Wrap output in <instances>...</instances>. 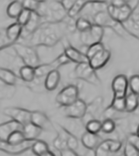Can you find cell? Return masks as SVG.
Segmentation results:
<instances>
[{"mask_svg":"<svg viewBox=\"0 0 139 156\" xmlns=\"http://www.w3.org/2000/svg\"><path fill=\"white\" fill-rule=\"evenodd\" d=\"M85 129L90 134H98L102 131V122L95 119H89L85 124Z\"/></svg>","mask_w":139,"mask_h":156,"instance_id":"obj_32","label":"cell"},{"mask_svg":"<svg viewBox=\"0 0 139 156\" xmlns=\"http://www.w3.org/2000/svg\"><path fill=\"white\" fill-rule=\"evenodd\" d=\"M31 123L40 128L42 130L52 131L55 130L54 124L43 112L33 111L31 115Z\"/></svg>","mask_w":139,"mask_h":156,"instance_id":"obj_11","label":"cell"},{"mask_svg":"<svg viewBox=\"0 0 139 156\" xmlns=\"http://www.w3.org/2000/svg\"><path fill=\"white\" fill-rule=\"evenodd\" d=\"M104 48V44L102 42H100V43H96V44L90 45L89 47H86L84 54H86L87 58L89 59H90L91 58H92L94 55L98 54L99 52H101L102 50H103Z\"/></svg>","mask_w":139,"mask_h":156,"instance_id":"obj_33","label":"cell"},{"mask_svg":"<svg viewBox=\"0 0 139 156\" xmlns=\"http://www.w3.org/2000/svg\"><path fill=\"white\" fill-rule=\"evenodd\" d=\"M42 132L43 130L40 128L36 126L31 122L24 125L23 128V133L24 134V137H25L26 140H29V141L38 140V137L41 135Z\"/></svg>","mask_w":139,"mask_h":156,"instance_id":"obj_22","label":"cell"},{"mask_svg":"<svg viewBox=\"0 0 139 156\" xmlns=\"http://www.w3.org/2000/svg\"><path fill=\"white\" fill-rule=\"evenodd\" d=\"M64 135H65V139H66L68 149L77 152V150H78L79 148V141L78 138L72 132L68 130L66 128H64Z\"/></svg>","mask_w":139,"mask_h":156,"instance_id":"obj_30","label":"cell"},{"mask_svg":"<svg viewBox=\"0 0 139 156\" xmlns=\"http://www.w3.org/2000/svg\"><path fill=\"white\" fill-rule=\"evenodd\" d=\"M128 87L131 92L139 95V74H134L128 80Z\"/></svg>","mask_w":139,"mask_h":156,"instance_id":"obj_37","label":"cell"},{"mask_svg":"<svg viewBox=\"0 0 139 156\" xmlns=\"http://www.w3.org/2000/svg\"><path fill=\"white\" fill-rule=\"evenodd\" d=\"M75 1L76 0H61L60 3L62 4V6L63 7V9L66 10L67 13H68L72 9V7L73 6Z\"/></svg>","mask_w":139,"mask_h":156,"instance_id":"obj_44","label":"cell"},{"mask_svg":"<svg viewBox=\"0 0 139 156\" xmlns=\"http://www.w3.org/2000/svg\"><path fill=\"white\" fill-rule=\"evenodd\" d=\"M92 24L93 23H92V20L86 18V17L79 16L75 20V29H76L77 32H78L79 34L87 32L88 30L91 29Z\"/></svg>","mask_w":139,"mask_h":156,"instance_id":"obj_28","label":"cell"},{"mask_svg":"<svg viewBox=\"0 0 139 156\" xmlns=\"http://www.w3.org/2000/svg\"><path fill=\"white\" fill-rule=\"evenodd\" d=\"M9 46H13L8 40V38L5 34V30L0 31V50H3L4 48H8Z\"/></svg>","mask_w":139,"mask_h":156,"instance_id":"obj_42","label":"cell"},{"mask_svg":"<svg viewBox=\"0 0 139 156\" xmlns=\"http://www.w3.org/2000/svg\"><path fill=\"white\" fill-rule=\"evenodd\" d=\"M23 10V7L22 1H13L7 7L6 13L10 19H17Z\"/></svg>","mask_w":139,"mask_h":156,"instance_id":"obj_26","label":"cell"},{"mask_svg":"<svg viewBox=\"0 0 139 156\" xmlns=\"http://www.w3.org/2000/svg\"><path fill=\"white\" fill-rule=\"evenodd\" d=\"M63 53L69 59L70 62L74 63V64H78L89 62V58H87L86 54L82 53L80 49L73 47L72 45H68V46L65 47Z\"/></svg>","mask_w":139,"mask_h":156,"instance_id":"obj_17","label":"cell"},{"mask_svg":"<svg viewBox=\"0 0 139 156\" xmlns=\"http://www.w3.org/2000/svg\"><path fill=\"white\" fill-rule=\"evenodd\" d=\"M136 134L137 135V136H139V124H138V126H137V129Z\"/></svg>","mask_w":139,"mask_h":156,"instance_id":"obj_49","label":"cell"},{"mask_svg":"<svg viewBox=\"0 0 139 156\" xmlns=\"http://www.w3.org/2000/svg\"><path fill=\"white\" fill-rule=\"evenodd\" d=\"M43 23V19L36 12H32L31 18L29 19L28 23L24 27H23V34L21 38H26L36 32L38 29Z\"/></svg>","mask_w":139,"mask_h":156,"instance_id":"obj_15","label":"cell"},{"mask_svg":"<svg viewBox=\"0 0 139 156\" xmlns=\"http://www.w3.org/2000/svg\"><path fill=\"white\" fill-rule=\"evenodd\" d=\"M112 89L114 99L125 98L128 89V79L125 74H118L112 82Z\"/></svg>","mask_w":139,"mask_h":156,"instance_id":"obj_10","label":"cell"},{"mask_svg":"<svg viewBox=\"0 0 139 156\" xmlns=\"http://www.w3.org/2000/svg\"><path fill=\"white\" fill-rule=\"evenodd\" d=\"M19 73L20 79L25 83H30L33 82L36 79L34 68L31 66H27V65L23 66L20 68Z\"/></svg>","mask_w":139,"mask_h":156,"instance_id":"obj_24","label":"cell"},{"mask_svg":"<svg viewBox=\"0 0 139 156\" xmlns=\"http://www.w3.org/2000/svg\"><path fill=\"white\" fill-rule=\"evenodd\" d=\"M54 63V66L56 67V69H57V68H59L60 66H63V65H65V64H68L71 63L69 61V59L67 58V56L64 54V53H62L61 54H59L54 61H52Z\"/></svg>","mask_w":139,"mask_h":156,"instance_id":"obj_41","label":"cell"},{"mask_svg":"<svg viewBox=\"0 0 139 156\" xmlns=\"http://www.w3.org/2000/svg\"><path fill=\"white\" fill-rule=\"evenodd\" d=\"M42 156H56V154L54 152H52L51 150H48L47 153H45L44 154H43Z\"/></svg>","mask_w":139,"mask_h":156,"instance_id":"obj_47","label":"cell"},{"mask_svg":"<svg viewBox=\"0 0 139 156\" xmlns=\"http://www.w3.org/2000/svg\"><path fill=\"white\" fill-rule=\"evenodd\" d=\"M0 81L8 86L13 87L17 83L18 77L12 70L6 68H0Z\"/></svg>","mask_w":139,"mask_h":156,"instance_id":"obj_23","label":"cell"},{"mask_svg":"<svg viewBox=\"0 0 139 156\" xmlns=\"http://www.w3.org/2000/svg\"><path fill=\"white\" fill-rule=\"evenodd\" d=\"M71 76L72 79L83 80L95 86H99L102 83L97 72L89 65V62L77 64L71 73Z\"/></svg>","mask_w":139,"mask_h":156,"instance_id":"obj_4","label":"cell"},{"mask_svg":"<svg viewBox=\"0 0 139 156\" xmlns=\"http://www.w3.org/2000/svg\"><path fill=\"white\" fill-rule=\"evenodd\" d=\"M110 58L111 52L105 48L103 50H102L101 52H99L98 54L89 59V64L95 71H97L104 67L105 65H107Z\"/></svg>","mask_w":139,"mask_h":156,"instance_id":"obj_14","label":"cell"},{"mask_svg":"<svg viewBox=\"0 0 139 156\" xmlns=\"http://www.w3.org/2000/svg\"><path fill=\"white\" fill-rule=\"evenodd\" d=\"M79 89L74 84H69L60 90L56 96V102L63 107H68L78 99Z\"/></svg>","mask_w":139,"mask_h":156,"instance_id":"obj_5","label":"cell"},{"mask_svg":"<svg viewBox=\"0 0 139 156\" xmlns=\"http://www.w3.org/2000/svg\"><path fill=\"white\" fill-rule=\"evenodd\" d=\"M122 147H123V143L120 140L108 139V140H103L98 148L107 153L113 154L118 153L122 149Z\"/></svg>","mask_w":139,"mask_h":156,"instance_id":"obj_21","label":"cell"},{"mask_svg":"<svg viewBox=\"0 0 139 156\" xmlns=\"http://www.w3.org/2000/svg\"><path fill=\"white\" fill-rule=\"evenodd\" d=\"M103 140H102L101 136H99L98 134H90L89 132H84L81 137V143L82 146L86 150L93 151L99 146Z\"/></svg>","mask_w":139,"mask_h":156,"instance_id":"obj_18","label":"cell"},{"mask_svg":"<svg viewBox=\"0 0 139 156\" xmlns=\"http://www.w3.org/2000/svg\"><path fill=\"white\" fill-rule=\"evenodd\" d=\"M3 114L12 120L18 122L23 126L31 122L32 111L19 107H8L3 109Z\"/></svg>","mask_w":139,"mask_h":156,"instance_id":"obj_8","label":"cell"},{"mask_svg":"<svg viewBox=\"0 0 139 156\" xmlns=\"http://www.w3.org/2000/svg\"><path fill=\"white\" fill-rule=\"evenodd\" d=\"M123 26L130 36L137 38L139 40V3L133 11L130 19L123 23Z\"/></svg>","mask_w":139,"mask_h":156,"instance_id":"obj_13","label":"cell"},{"mask_svg":"<svg viewBox=\"0 0 139 156\" xmlns=\"http://www.w3.org/2000/svg\"><path fill=\"white\" fill-rule=\"evenodd\" d=\"M63 22L58 23H43L29 38V44L27 45L53 47L58 44L63 37L67 30L66 23L63 25Z\"/></svg>","mask_w":139,"mask_h":156,"instance_id":"obj_1","label":"cell"},{"mask_svg":"<svg viewBox=\"0 0 139 156\" xmlns=\"http://www.w3.org/2000/svg\"><path fill=\"white\" fill-rule=\"evenodd\" d=\"M127 141H128L129 143L133 144L139 151V136H137L136 134H131L127 137Z\"/></svg>","mask_w":139,"mask_h":156,"instance_id":"obj_43","label":"cell"},{"mask_svg":"<svg viewBox=\"0 0 139 156\" xmlns=\"http://www.w3.org/2000/svg\"><path fill=\"white\" fill-rule=\"evenodd\" d=\"M33 142L26 140L20 144H10L4 141H0V150L9 154H20L31 149Z\"/></svg>","mask_w":139,"mask_h":156,"instance_id":"obj_12","label":"cell"},{"mask_svg":"<svg viewBox=\"0 0 139 156\" xmlns=\"http://www.w3.org/2000/svg\"><path fill=\"white\" fill-rule=\"evenodd\" d=\"M31 11L23 9L21 13L19 14V16L17 18V23H19V25H21L22 27H24L29 21V19L31 18Z\"/></svg>","mask_w":139,"mask_h":156,"instance_id":"obj_38","label":"cell"},{"mask_svg":"<svg viewBox=\"0 0 139 156\" xmlns=\"http://www.w3.org/2000/svg\"><path fill=\"white\" fill-rule=\"evenodd\" d=\"M61 81V73L57 69L53 70L45 77L44 89L47 91H54L57 89Z\"/></svg>","mask_w":139,"mask_h":156,"instance_id":"obj_20","label":"cell"},{"mask_svg":"<svg viewBox=\"0 0 139 156\" xmlns=\"http://www.w3.org/2000/svg\"><path fill=\"white\" fill-rule=\"evenodd\" d=\"M133 11L134 9L131 7L128 1H127L126 4L122 7H114L111 5L110 3H108V8H107V12L110 15L111 18L116 22L122 23V24L130 19Z\"/></svg>","mask_w":139,"mask_h":156,"instance_id":"obj_7","label":"cell"},{"mask_svg":"<svg viewBox=\"0 0 139 156\" xmlns=\"http://www.w3.org/2000/svg\"><path fill=\"white\" fill-rule=\"evenodd\" d=\"M23 125L12 119L0 124V141L6 142L10 134L14 131H23Z\"/></svg>","mask_w":139,"mask_h":156,"instance_id":"obj_16","label":"cell"},{"mask_svg":"<svg viewBox=\"0 0 139 156\" xmlns=\"http://www.w3.org/2000/svg\"><path fill=\"white\" fill-rule=\"evenodd\" d=\"M31 150L36 156H42L49 150V146L43 140H38L33 142Z\"/></svg>","mask_w":139,"mask_h":156,"instance_id":"obj_29","label":"cell"},{"mask_svg":"<svg viewBox=\"0 0 139 156\" xmlns=\"http://www.w3.org/2000/svg\"><path fill=\"white\" fill-rule=\"evenodd\" d=\"M23 7L24 9H28L31 12H37L40 5V1L38 0H24L22 1Z\"/></svg>","mask_w":139,"mask_h":156,"instance_id":"obj_39","label":"cell"},{"mask_svg":"<svg viewBox=\"0 0 139 156\" xmlns=\"http://www.w3.org/2000/svg\"><path fill=\"white\" fill-rule=\"evenodd\" d=\"M36 13L41 17L43 23H58L68 18V13L60 1H40Z\"/></svg>","mask_w":139,"mask_h":156,"instance_id":"obj_2","label":"cell"},{"mask_svg":"<svg viewBox=\"0 0 139 156\" xmlns=\"http://www.w3.org/2000/svg\"><path fill=\"white\" fill-rule=\"evenodd\" d=\"M103 35H104L103 28L96 24H92L91 29L87 32L79 34V41L82 43V46L89 47L93 44L102 42Z\"/></svg>","mask_w":139,"mask_h":156,"instance_id":"obj_6","label":"cell"},{"mask_svg":"<svg viewBox=\"0 0 139 156\" xmlns=\"http://www.w3.org/2000/svg\"><path fill=\"white\" fill-rule=\"evenodd\" d=\"M13 50L27 66L37 67L40 64V58L34 47L25 44L16 43L13 45Z\"/></svg>","mask_w":139,"mask_h":156,"instance_id":"obj_3","label":"cell"},{"mask_svg":"<svg viewBox=\"0 0 139 156\" xmlns=\"http://www.w3.org/2000/svg\"><path fill=\"white\" fill-rule=\"evenodd\" d=\"M139 105V95L133 93L127 94L125 97V112L133 113L136 110Z\"/></svg>","mask_w":139,"mask_h":156,"instance_id":"obj_25","label":"cell"},{"mask_svg":"<svg viewBox=\"0 0 139 156\" xmlns=\"http://www.w3.org/2000/svg\"><path fill=\"white\" fill-rule=\"evenodd\" d=\"M59 156H79L77 152L69 149H67L59 152Z\"/></svg>","mask_w":139,"mask_h":156,"instance_id":"obj_46","label":"cell"},{"mask_svg":"<svg viewBox=\"0 0 139 156\" xmlns=\"http://www.w3.org/2000/svg\"><path fill=\"white\" fill-rule=\"evenodd\" d=\"M34 69L36 78H38V79L44 78L45 79V77L47 76L51 71L56 70L57 69L54 66V63L50 62V63H47V64H40L37 67H35Z\"/></svg>","mask_w":139,"mask_h":156,"instance_id":"obj_27","label":"cell"},{"mask_svg":"<svg viewBox=\"0 0 139 156\" xmlns=\"http://www.w3.org/2000/svg\"><path fill=\"white\" fill-rule=\"evenodd\" d=\"M87 3L88 1L85 0H76L72 9L68 12V17L71 19H75L77 16L80 15Z\"/></svg>","mask_w":139,"mask_h":156,"instance_id":"obj_31","label":"cell"},{"mask_svg":"<svg viewBox=\"0 0 139 156\" xmlns=\"http://www.w3.org/2000/svg\"><path fill=\"white\" fill-rule=\"evenodd\" d=\"M24 141H26V139L23 131L18 130L14 131L13 133L10 134L6 142L10 144H20L23 143Z\"/></svg>","mask_w":139,"mask_h":156,"instance_id":"obj_34","label":"cell"},{"mask_svg":"<svg viewBox=\"0 0 139 156\" xmlns=\"http://www.w3.org/2000/svg\"><path fill=\"white\" fill-rule=\"evenodd\" d=\"M88 112V105L82 99H78L68 107L64 108V115L67 118L73 119H82Z\"/></svg>","mask_w":139,"mask_h":156,"instance_id":"obj_9","label":"cell"},{"mask_svg":"<svg viewBox=\"0 0 139 156\" xmlns=\"http://www.w3.org/2000/svg\"><path fill=\"white\" fill-rule=\"evenodd\" d=\"M112 156H124L123 153H116V154H112Z\"/></svg>","mask_w":139,"mask_h":156,"instance_id":"obj_48","label":"cell"},{"mask_svg":"<svg viewBox=\"0 0 139 156\" xmlns=\"http://www.w3.org/2000/svg\"><path fill=\"white\" fill-rule=\"evenodd\" d=\"M124 156H139V151L133 144L127 141L123 147Z\"/></svg>","mask_w":139,"mask_h":156,"instance_id":"obj_40","label":"cell"},{"mask_svg":"<svg viewBox=\"0 0 139 156\" xmlns=\"http://www.w3.org/2000/svg\"><path fill=\"white\" fill-rule=\"evenodd\" d=\"M116 129L115 121L112 119H106L104 121L102 122V131L104 134H109L113 133Z\"/></svg>","mask_w":139,"mask_h":156,"instance_id":"obj_35","label":"cell"},{"mask_svg":"<svg viewBox=\"0 0 139 156\" xmlns=\"http://www.w3.org/2000/svg\"><path fill=\"white\" fill-rule=\"evenodd\" d=\"M10 86H8L6 84L3 83L0 81V99H3L4 97L7 96V88H9Z\"/></svg>","mask_w":139,"mask_h":156,"instance_id":"obj_45","label":"cell"},{"mask_svg":"<svg viewBox=\"0 0 139 156\" xmlns=\"http://www.w3.org/2000/svg\"><path fill=\"white\" fill-rule=\"evenodd\" d=\"M23 34V27L19 25L18 23H11L6 29H5V34L8 40L12 45L16 44L19 41Z\"/></svg>","mask_w":139,"mask_h":156,"instance_id":"obj_19","label":"cell"},{"mask_svg":"<svg viewBox=\"0 0 139 156\" xmlns=\"http://www.w3.org/2000/svg\"><path fill=\"white\" fill-rule=\"evenodd\" d=\"M109 108L117 112H125V98L122 99H114L111 102Z\"/></svg>","mask_w":139,"mask_h":156,"instance_id":"obj_36","label":"cell"}]
</instances>
